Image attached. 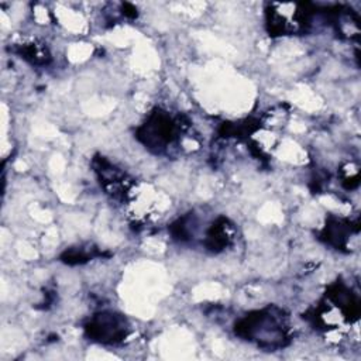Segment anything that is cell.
Segmentation results:
<instances>
[{"label":"cell","mask_w":361,"mask_h":361,"mask_svg":"<svg viewBox=\"0 0 361 361\" xmlns=\"http://www.w3.org/2000/svg\"><path fill=\"white\" fill-rule=\"evenodd\" d=\"M144 130V141L149 145H162L171 142L176 134V124L173 120L164 114H155L151 121L142 128Z\"/></svg>","instance_id":"6da1fadb"},{"label":"cell","mask_w":361,"mask_h":361,"mask_svg":"<svg viewBox=\"0 0 361 361\" xmlns=\"http://www.w3.org/2000/svg\"><path fill=\"white\" fill-rule=\"evenodd\" d=\"M89 334L102 341H117L126 334V327L121 319L113 314H102L96 317L87 327Z\"/></svg>","instance_id":"7a4b0ae2"}]
</instances>
